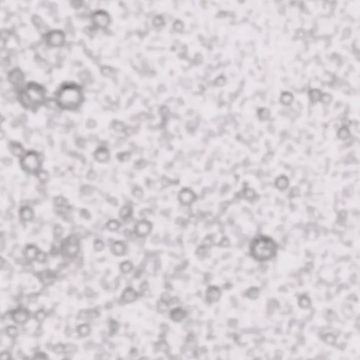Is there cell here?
<instances>
[{"mask_svg":"<svg viewBox=\"0 0 360 360\" xmlns=\"http://www.w3.org/2000/svg\"><path fill=\"white\" fill-rule=\"evenodd\" d=\"M55 102L59 108L66 110H76L84 100L81 85L72 81L64 82L54 93Z\"/></svg>","mask_w":360,"mask_h":360,"instance_id":"obj_1","label":"cell"},{"mask_svg":"<svg viewBox=\"0 0 360 360\" xmlns=\"http://www.w3.org/2000/svg\"><path fill=\"white\" fill-rule=\"evenodd\" d=\"M46 90L45 87L36 82L29 81L23 87L18 90V100L26 109L38 108L46 101Z\"/></svg>","mask_w":360,"mask_h":360,"instance_id":"obj_2","label":"cell"},{"mask_svg":"<svg viewBox=\"0 0 360 360\" xmlns=\"http://www.w3.org/2000/svg\"><path fill=\"white\" fill-rule=\"evenodd\" d=\"M251 255L257 261H267L276 255V247L272 239L261 237L255 239L251 245Z\"/></svg>","mask_w":360,"mask_h":360,"instance_id":"obj_3","label":"cell"},{"mask_svg":"<svg viewBox=\"0 0 360 360\" xmlns=\"http://www.w3.org/2000/svg\"><path fill=\"white\" fill-rule=\"evenodd\" d=\"M91 29L92 31L97 29H106L110 23V16L109 14L103 10L94 11L91 15Z\"/></svg>","mask_w":360,"mask_h":360,"instance_id":"obj_4","label":"cell"},{"mask_svg":"<svg viewBox=\"0 0 360 360\" xmlns=\"http://www.w3.org/2000/svg\"><path fill=\"white\" fill-rule=\"evenodd\" d=\"M43 39L49 47H61L66 41V35L60 29H52L44 33Z\"/></svg>","mask_w":360,"mask_h":360,"instance_id":"obj_5","label":"cell"},{"mask_svg":"<svg viewBox=\"0 0 360 360\" xmlns=\"http://www.w3.org/2000/svg\"><path fill=\"white\" fill-rule=\"evenodd\" d=\"M61 251L66 257H74L79 251V238L75 235L69 237L62 242Z\"/></svg>","mask_w":360,"mask_h":360,"instance_id":"obj_6","label":"cell"},{"mask_svg":"<svg viewBox=\"0 0 360 360\" xmlns=\"http://www.w3.org/2000/svg\"><path fill=\"white\" fill-rule=\"evenodd\" d=\"M22 168L28 172H34L39 167V158L33 152H29L24 156L22 161Z\"/></svg>","mask_w":360,"mask_h":360,"instance_id":"obj_7","label":"cell"},{"mask_svg":"<svg viewBox=\"0 0 360 360\" xmlns=\"http://www.w3.org/2000/svg\"><path fill=\"white\" fill-rule=\"evenodd\" d=\"M7 79L11 85L20 88L24 81V74L20 69L16 68L9 72Z\"/></svg>","mask_w":360,"mask_h":360,"instance_id":"obj_8","label":"cell"},{"mask_svg":"<svg viewBox=\"0 0 360 360\" xmlns=\"http://www.w3.org/2000/svg\"><path fill=\"white\" fill-rule=\"evenodd\" d=\"M178 199L183 206H189L197 199V195L189 188H184L178 193Z\"/></svg>","mask_w":360,"mask_h":360,"instance_id":"obj_9","label":"cell"},{"mask_svg":"<svg viewBox=\"0 0 360 360\" xmlns=\"http://www.w3.org/2000/svg\"><path fill=\"white\" fill-rule=\"evenodd\" d=\"M11 318L15 323L22 324L26 323L30 317L29 312L24 308H18L11 312Z\"/></svg>","mask_w":360,"mask_h":360,"instance_id":"obj_10","label":"cell"},{"mask_svg":"<svg viewBox=\"0 0 360 360\" xmlns=\"http://www.w3.org/2000/svg\"><path fill=\"white\" fill-rule=\"evenodd\" d=\"M152 229V224L146 220H141L136 223L134 233L139 237H145L149 234Z\"/></svg>","mask_w":360,"mask_h":360,"instance_id":"obj_11","label":"cell"},{"mask_svg":"<svg viewBox=\"0 0 360 360\" xmlns=\"http://www.w3.org/2000/svg\"><path fill=\"white\" fill-rule=\"evenodd\" d=\"M221 291L216 286H210L206 292V299L209 303L217 301L221 297Z\"/></svg>","mask_w":360,"mask_h":360,"instance_id":"obj_12","label":"cell"},{"mask_svg":"<svg viewBox=\"0 0 360 360\" xmlns=\"http://www.w3.org/2000/svg\"><path fill=\"white\" fill-rule=\"evenodd\" d=\"M138 297V293L132 287H127L124 290L121 296V299L122 302L125 303H131L135 301Z\"/></svg>","mask_w":360,"mask_h":360,"instance_id":"obj_13","label":"cell"},{"mask_svg":"<svg viewBox=\"0 0 360 360\" xmlns=\"http://www.w3.org/2000/svg\"><path fill=\"white\" fill-rule=\"evenodd\" d=\"M126 249L127 247L125 244L120 241L115 242L114 243L112 244L111 246V253H113V254L118 256H122L124 253H125Z\"/></svg>","mask_w":360,"mask_h":360,"instance_id":"obj_14","label":"cell"},{"mask_svg":"<svg viewBox=\"0 0 360 360\" xmlns=\"http://www.w3.org/2000/svg\"><path fill=\"white\" fill-rule=\"evenodd\" d=\"M170 315L171 319L173 321L176 322H180L186 317L187 312L185 310L180 308H176L170 312Z\"/></svg>","mask_w":360,"mask_h":360,"instance_id":"obj_15","label":"cell"},{"mask_svg":"<svg viewBox=\"0 0 360 360\" xmlns=\"http://www.w3.org/2000/svg\"><path fill=\"white\" fill-rule=\"evenodd\" d=\"M94 157L99 162H105L109 158V152L105 147H101L96 150Z\"/></svg>","mask_w":360,"mask_h":360,"instance_id":"obj_16","label":"cell"},{"mask_svg":"<svg viewBox=\"0 0 360 360\" xmlns=\"http://www.w3.org/2000/svg\"><path fill=\"white\" fill-rule=\"evenodd\" d=\"M39 252V250H38L37 247H35V246L33 245H29L27 246L25 251L26 257L27 259H28V260L30 261L35 260Z\"/></svg>","mask_w":360,"mask_h":360,"instance_id":"obj_17","label":"cell"},{"mask_svg":"<svg viewBox=\"0 0 360 360\" xmlns=\"http://www.w3.org/2000/svg\"><path fill=\"white\" fill-rule=\"evenodd\" d=\"M91 329L90 326L88 323H82L77 328V333H78L79 337L82 338L88 337L91 334Z\"/></svg>","mask_w":360,"mask_h":360,"instance_id":"obj_18","label":"cell"},{"mask_svg":"<svg viewBox=\"0 0 360 360\" xmlns=\"http://www.w3.org/2000/svg\"><path fill=\"white\" fill-rule=\"evenodd\" d=\"M20 216L22 221H29L33 217V211L29 207H24L20 211Z\"/></svg>","mask_w":360,"mask_h":360,"instance_id":"obj_19","label":"cell"},{"mask_svg":"<svg viewBox=\"0 0 360 360\" xmlns=\"http://www.w3.org/2000/svg\"><path fill=\"white\" fill-rule=\"evenodd\" d=\"M10 149L11 153L15 156L20 157L22 155L23 153V148L22 145L17 142H12L10 144Z\"/></svg>","mask_w":360,"mask_h":360,"instance_id":"obj_20","label":"cell"},{"mask_svg":"<svg viewBox=\"0 0 360 360\" xmlns=\"http://www.w3.org/2000/svg\"><path fill=\"white\" fill-rule=\"evenodd\" d=\"M132 216V208L128 206H125L119 211V217L123 220H128Z\"/></svg>","mask_w":360,"mask_h":360,"instance_id":"obj_21","label":"cell"},{"mask_svg":"<svg viewBox=\"0 0 360 360\" xmlns=\"http://www.w3.org/2000/svg\"><path fill=\"white\" fill-rule=\"evenodd\" d=\"M293 96L291 93L289 92H284L281 94L280 101L284 105H290L293 102Z\"/></svg>","mask_w":360,"mask_h":360,"instance_id":"obj_22","label":"cell"},{"mask_svg":"<svg viewBox=\"0 0 360 360\" xmlns=\"http://www.w3.org/2000/svg\"><path fill=\"white\" fill-rule=\"evenodd\" d=\"M322 93L319 89H312L309 91V96L312 103H316L321 99Z\"/></svg>","mask_w":360,"mask_h":360,"instance_id":"obj_23","label":"cell"},{"mask_svg":"<svg viewBox=\"0 0 360 360\" xmlns=\"http://www.w3.org/2000/svg\"><path fill=\"white\" fill-rule=\"evenodd\" d=\"M6 333L9 337L15 339L19 335V330L15 326H9L6 329Z\"/></svg>","mask_w":360,"mask_h":360,"instance_id":"obj_24","label":"cell"},{"mask_svg":"<svg viewBox=\"0 0 360 360\" xmlns=\"http://www.w3.org/2000/svg\"><path fill=\"white\" fill-rule=\"evenodd\" d=\"M119 323L114 320H111L109 323V336L114 335L119 329Z\"/></svg>","mask_w":360,"mask_h":360,"instance_id":"obj_25","label":"cell"},{"mask_svg":"<svg viewBox=\"0 0 360 360\" xmlns=\"http://www.w3.org/2000/svg\"><path fill=\"white\" fill-rule=\"evenodd\" d=\"M133 265L131 262L130 261H125L121 263V272L124 274L129 273L132 270Z\"/></svg>","mask_w":360,"mask_h":360,"instance_id":"obj_26","label":"cell"},{"mask_svg":"<svg viewBox=\"0 0 360 360\" xmlns=\"http://www.w3.org/2000/svg\"><path fill=\"white\" fill-rule=\"evenodd\" d=\"M270 112L267 108H261L258 110V116L261 120H267L270 117Z\"/></svg>","mask_w":360,"mask_h":360,"instance_id":"obj_27","label":"cell"},{"mask_svg":"<svg viewBox=\"0 0 360 360\" xmlns=\"http://www.w3.org/2000/svg\"><path fill=\"white\" fill-rule=\"evenodd\" d=\"M119 227L120 224L119 221H117L116 220H111L106 223V228L111 231H116V230L119 228Z\"/></svg>","mask_w":360,"mask_h":360,"instance_id":"obj_28","label":"cell"},{"mask_svg":"<svg viewBox=\"0 0 360 360\" xmlns=\"http://www.w3.org/2000/svg\"><path fill=\"white\" fill-rule=\"evenodd\" d=\"M66 345L61 343H58L55 345L52 348L53 352L56 353V354H62V353H64L66 352Z\"/></svg>","mask_w":360,"mask_h":360,"instance_id":"obj_29","label":"cell"},{"mask_svg":"<svg viewBox=\"0 0 360 360\" xmlns=\"http://www.w3.org/2000/svg\"><path fill=\"white\" fill-rule=\"evenodd\" d=\"M45 317H46V312H45V310H43V309H41V310H38L34 314L35 320L39 322H43L45 320Z\"/></svg>","mask_w":360,"mask_h":360,"instance_id":"obj_30","label":"cell"},{"mask_svg":"<svg viewBox=\"0 0 360 360\" xmlns=\"http://www.w3.org/2000/svg\"><path fill=\"white\" fill-rule=\"evenodd\" d=\"M338 136L340 139L346 140L350 136V132L346 127H343L340 128L338 132Z\"/></svg>","mask_w":360,"mask_h":360,"instance_id":"obj_31","label":"cell"},{"mask_svg":"<svg viewBox=\"0 0 360 360\" xmlns=\"http://www.w3.org/2000/svg\"><path fill=\"white\" fill-rule=\"evenodd\" d=\"M299 305L303 309H309L310 306V299L306 296H303L300 297Z\"/></svg>","mask_w":360,"mask_h":360,"instance_id":"obj_32","label":"cell"},{"mask_svg":"<svg viewBox=\"0 0 360 360\" xmlns=\"http://www.w3.org/2000/svg\"><path fill=\"white\" fill-rule=\"evenodd\" d=\"M259 291L256 287H251L247 292V296L250 299H256L258 297Z\"/></svg>","mask_w":360,"mask_h":360,"instance_id":"obj_33","label":"cell"},{"mask_svg":"<svg viewBox=\"0 0 360 360\" xmlns=\"http://www.w3.org/2000/svg\"><path fill=\"white\" fill-rule=\"evenodd\" d=\"M168 308V303L163 301L162 300L158 303L157 310L158 312H160V313H163V312H166Z\"/></svg>","mask_w":360,"mask_h":360,"instance_id":"obj_34","label":"cell"},{"mask_svg":"<svg viewBox=\"0 0 360 360\" xmlns=\"http://www.w3.org/2000/svg\"><path fill=\"white\" fill-rule=\"evenodd\" d=\"M164 25V20L161 16H157L153 19V26L155 28H161Z\"/></svg>","mask_w":360,"mask_h":360,"instance_id":"obj_35","label":"cell"},{"mask_svg":"<svg viewBox=\"0 0 360 360\" xmlns=\"http://www.w3.org/2000/svg\"><path fill=\"white\" fill-rule=\"evenodd\" d=\"M117 157L119 158V160L122 162H125L128 161L130 158H131V154L129 152H123L117 155Z\"/></svg>","mask_w":360,"mask_h":360,"instance_id":"obj_36","label":"cell"},{"mask_svg":"<svg viewBox=\"0 0 360 360\" xmlns=\"http://www.w3.org/2000/svg\"><path fill=\"white\" fill-rule=\"evenodd\" d=\"M287 184H288L287 180V178H284V177H282V178H280L278 180V183H277V185H278V187L280 189H286L287 187Z\"/></svg>","mask_w":360,"mask_h":360,"instance_id":"obj_37","label":"cell"},{"mask_svg":"<svg viewBox=\"0 0 360 360\" xmlns=\"http://www.w3.org/2000/svg\"><path fill=\"white\" fill-rule=\"evenodd\" d=\"M47 254L46 253L43 252V251H40L38 253V254L36 257V259H35V261H37L38 262L40 263H44L47 261Z\"/></svg>","mask_w":360,"mask_h":360,"instance_id":"obj_38","label":"cell"},{"mask_svg":"<svg viewBox=\"0 0 360 360\" xmlns=\"http://www.w3.org/2000/svg\"><path fill=\"white\" fill-rule=\"evenodd\" d=\"M62 234H63L62 227L60 225H56L54 229V236H55V238L56 239L60 238Z\"/></svg>","mask_w":360,"mask_h":360,"instance_id":"obj_39","label":"cell"},{"mask_svg":"<svg viewBox=\"0 0 360 360\" xmlns=\"http://www.w3.org/2000/svg\"><path fill=\"white\" fill-rule=\"evenodd\" d=\"M104 247V244L100 240H96L94 243V248L96 251H102Z\"/></svg>","mask_w":360,"mask_h":360,"instance_id":"obj_40","label":"cell"},{"mask_svg":"<svg viewBox=\"0 0 360 360\" xmlns=\"http://www.w3.org/2000/svg\"><path fill=\"white\" fill-rule=\"evenodd\" d=\"M132 194L135 197L140 198L143 197L144 193L142 191V189H141L140 187H135L132 190Z\"/></svg>","mask_w":360,"mask_h":360,"instance_id":"obj_41","label":"cell"},{"mask_svg":"<svg viewBox=\"0 0 360 360\" xmlns=\"http://www.w3.org/2000/svg\"><path fill=\"white\" fill-rule=\"evenodd\" d=\"M81 193L85 195H90L93 193V189L89 185H84L81 187Z\"/></svg>","mask_w":360,"mask_h":360,"instance_id":"obj_42","label":"cell"},{"mask_svg":"<svg viewBox=\"0 0 360 360\" xmlns=\"http://www.w3.org/2000/svg\"><path fill=\"white\" fill-rule=\"evenodd\" d=\"M173 28L176 32H181L183 30V28H184V24L180 20H177L174 22Z\"/></svg>","mask_w":360,"mask_h":360,"instance_id":"obj_43","label":"cell"},{"mask_svg":"<svg viewBox=\"0 0 360 360\" xmlns=\"http://www.w3.org/2000/svg\"><path fill=\"white\" fill-rule=\"evenodd\" d=\"M33 359H36V360H44V359H48V356H47V354H45V353L43 352H38L35 353Z\"/></svg>","mask_w":360,"mask_h":360,"instance_id":"obj_44","label":"cell"},{"mask_svg":"<svg viewBox=\"0 0 360 360\" xmlns=\"http://www.w3.org/2000/svg\"><path fill=\"white\" fill-rule=\"evenodd\" d=\"M38 178L41 181H43V182H46L49 178V175L47 174L45 171H39V173H38Z\"/></svg>","mask_w":360,"mask_h":360,"instance_id":"obj_45","label":"cell"},{"mask_svg":"<svg viewBox=\"0 0 360 360\" xmlns=\"http://www.w3.org/2000/svg\"><path fill=\"white\" fill-rule=\"evenodd\" d=\"M147 161L144 160V159H141V160H139L135 163V168L136 169H142L147 166Z\"/></svg>","mask_w":360,"mask_h":360,"instance_id":"obj_46","label":"cell"},{"mask_svg":"<svg viewBox=\"0 0 360 360\" xmlns=\"http://www.w3.org/2000/svg\"><path fill=\"white\" fill-rule=\"evenodd\" d=\"M331 99H332V97L329 94L325 93V94H322L320 100L322 102L327 104V103H329L330 102H331Z\"/></svg>","mask_w":360,"mask_h":360,"instance_id":"obj_47","label":"cell"},{"mask_svg":"<svg viewBox=\"0 0 360 360\" xmlns=\"http://www.w3.org/2000/svg\"><path fill=\"white\" fill-rule=\"evenodd\" d=\"M55 204L57 206H60V207H62V206L66 205V201H65V198H64L62 197H59L55 198Z\"/></svg>","mask_w":360,"mask_h":360,"instance_id":"obj_48","label":"cell"},{"mask_svg":"<svg viewBox=\"0 0 360 360\" xmlns=\"http://www.w3.org/2000/svg\"><path fill=\"white\" fill-rule=\"evenodd\" d=\"M11 353L8 351H4L0 354V359L1 360H9L11 359Z\"/></svg>","mask_w":360,"mask_h":360,"instance_id":"obj_49","label":"cell"},{"mask_svg":"<svg viewBox=\"0 0 360 360\" xmlns=\"http://www.w3.org/2000/svg\"><path fill=\"white\" fill-rule=\"evenodd\" d=\"M87 178L89 180H94L96 178V174L94 170H90L87 175Z\"/></svg>","mask_w":360,"mask_h":360,"instance_id":"obj_50","label":"cell"},{"mask_svg":"<svg viewBox=\"0 0 360 360\" xmlns=\"http://www.w3.org/2000/svg\"><path fill=\"white\" fill-rule=\"evenodd\" d=\"M80 215L82 216V217H84L85 219H89L91 217V214L89 213V211L87 210H82L80 212Z\"/></svg>","mask_w":360,"mask_h":360,"instance_id":"obj_51","label":"cell"},{"mask_svg":"<svg viewBox=\"0 0 360 360\" xmlns=\"http://www.w3.org/2000/svg\"><path fill=\"white\" fill-rule=\"evenodd\" d=\"M2 161L3 164L6 165V166H10V165L13 163V160H12L11 158H9V157L3 158L2 160Z\"/></svg>","mask_w":360,"mask_h":360,"instance_id":"obj_52","label":"cell"},{"mask_svg":"<svg viewBox=\"0 0 360 360\" xmlns=\"http://www.w3.org/2000/svg\"><path fill=\"white\" fill-rule=\"evenodd\" d=\"M225 79L223 77H220V78L216 80V84L218 85L221 86V85L225 84Z\"/></svg>","mask_w":360,"mask_h":360,"instance_id":"obj_53","label":"cell"},{"mask_svg":"<svg viewBox=\"0 0 360 360\" xmlns=\"http://www.w3.org/2000/svg\"><path fill=\"white\" fill-rule=\"evenodd\" d=\"M229 245V241L227 238H223L220 242V246L226 247Z\"/></svg>","mask_w":360,"mask_h":360,"instance_id":"obj_54","label":"cell"},{"mask_svg":"<svg viewBox=\"0 0 360 360\" xmlns=\"http://www.w3.org/2000/svg\"><path fill=\"white\" fill-rule=\"evenodd\" d=\"M108 202L113 206H116L117 204H118V200L114 198V197H110L108 199Z\"/></svg>","mask_w":360,"mask_h":360,"instance_id":"obj_55","label":"cell"}]
</instances>
